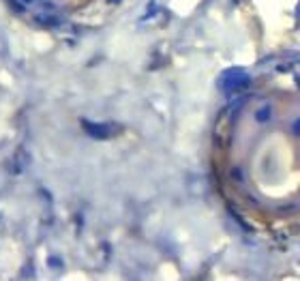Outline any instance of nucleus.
I'll return each instance as SVG.
<instances>
[{
  "label": "nucleus",
  "mask_w": 300,
  "mask_h": 281,
  "mask_svg": "<svg viewBox=\"0 0 300 281\" xmlns=\"http://www.w3.org/2000/svg\"><path fill=\"white\" fill-rule=\"evenodd\" d=\"M107 2H110V4H118L120 0H107Z\"/></svg>",
  "instance_id": "20e7f679"
},
{
  "label": "nucleus",
  "mask_w": 300,
  "mask_h": 281,
  "mask_svg": "<svg viewBox=\"0 0 300 281\" xmlns=\"http://www.w3.org/2000/svg\"><path fill=\"white\" fill-rule=\"evenodd\" d=\"M47 264L56 266V269H63V260H58V258H47Z\"/></svg>",
  "instance_id": "7ed1b4c3"
},
{
  "label": "nucleus",
  "mask_w": 300,
  "mask_h": 281,
  "mask_svg": "<svg viewBox=\"0 0 300 281\" xmlns=\"http://www.w3.org/2000/svg\"><path fill=\"white\" fill-rule=\"evenodd\" d=\"M35 22L41 26V28H58V26H63V19H60L54 11H41V13H37Z\"/></svg>",
  "instance_id": "f03ea898"
},
{
  "label": "nucleus",
  "mask_w": 300,
  "mask_h": 281,
  "mask_svg": "<svg viewBox=\"0 0 300 281\" xmlns=\"http://www.w3.org/2000/svg\"><path fill=\"white\" fill-rule=\"evenodd\" d=\"M81 129L94 140H110L116 135V125H110V122H92L81 118Z\"/></svg>",
  "instance_id": "f257e3e1"
}]
</instances>
